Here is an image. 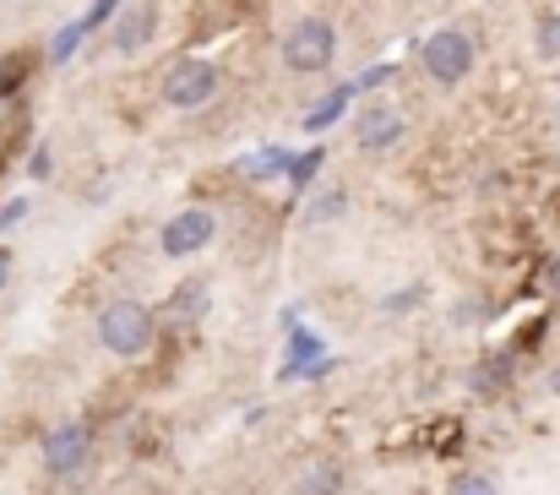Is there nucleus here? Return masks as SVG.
<instances>
[{
  "mask_svg": "<svg viewBox=\"0 0 560 495\" xmlns=\"http://www.w3.org/2000/svg\"><path fill=\"white\" fill-rule=\"evenodd\" d=\"M98 337H104L109 354L131 359V354H142V348L153 343V311L137 306V300H115V306H104V316H98Z\"/></svg>",
  "mask_w": 560,
  "mask_h": 495,
  "instance_id": "1",
  "label": "nucleus"
},
{
  "mask_svg": "<svg viewBox=\"0 0 560 495\" xmlns=\"http://www.w3.org/2000/svg\"><path fill=\"white\" fill-rule=\"evenodd\" d=\"M332 55H338V33H332V22H322V16L294 22L289 38H283V66H289V71H305V77H311V71H327Z\"/></svg>",
  "mask_w": 560,
  "mask_h": 495,
  "instance_id": "2",
  "label": "nucleus"
},
{
  "mask_svg": "<svg viewBox=\"0 0 560 495\" xmlns=\"http://www.w3.org/2000/svg\"><path fill=\"white\" fill-rule=\"evenodd\" d=\"M424 71L435 77V82H463L468 77V66H474V38L463 33V27H441V33H430L424 38Z\"/></svg>",
  "mask_w": 560,
  "mask_h": 495,
  "instance_id": "3",
  "label": "nucleus"
},
{
  "mask_svg": "<svg viewBox=\"0 0 560 495\" xmlns=\"http://www.w3.org/2000/svg\"><path fill=\"white\" fill-rule=\"evenodd\" d=\"M212 88H218V71H212L207 60H180V66L164 77V104H175V110H201V104L212 99Z\"/></svg>",
  "mask_w": 560,
  "mask_h": 495,
  "instance_id": "4",
  "label": "nucleus"
},
{
  "mask_svg": "<svg viewBox=\"0 0 560 495\" xmlns=\"http://www.w3.org/2000/svg\"><path fill=\"white\" fill-rule=\"evenodd\" d=\"M212 234H218V218L207 207H190V212L164 223V256H196Z\"/></svg>",
  "mask_w": 560,
  "mask_h": 495,
  "instance_id": "5",
  "label": "nucleus"
},
{
  "mask_svg": "<svg viewBox=\"0 0 560 495\" xmlns=\"http://www.w3.org/2000/svg\"><path fill=\"white\" fill-rule=\"evenodd\" d=\"M88 425L82 419H71V425H55L49 430V441H44V463H49V474H71L82 458H88Z\"/></svg>",
  "mask_w": 560,
  "mask_h": 495,
  "instance_id": "6",
  "label": "nucleus"
},
{
  "mask_svg": "<svg viewBox=\"0 0 560 495\" xmlns=\"http://www.w3.org/2000/svg\"><path fill=\"white\" fill-rule=\"evenodd\" d=\"M153 27H159V11L148 5V0H137V5H126L120 16H115V49H142L148 38H153Z\"/></svg>",
  "mask_w": 560,
  "mask_h": 495,
  "instance_id": "7",
  "label": "nucleus"
},
{
  "mask_svg": "<svg viewBox=\"0 0 560 495\" xmlns=\"http://www.w3.org/2000/svg\"><path fill=\"white\" fill-rule=\"evenodd\" d=\"M397 137H402V115H392V110H371L360 120V148L365 153H386Z\"/></svg>",
  "mask_w": 560,
  "mask_h": 495,
  "instance_id": "8",
  "label": "nucleus"
},
{
  "mask_svg": "<svg viewBox=\"0 0 560 495\" xmlns=\"http://www.w3.org/2000/svg\"><path fill=\"white\" fill-rule=\"evenodd\" d=\"M338 491H343V474H338V463H327V458L305 463V474H300V485H294V495H338Z\"/></svg>",
  "mask_w": 560,
  "mask_h": 495,
  "instance_id": "9",
  "label": "nucleus"
},
{
  "mask_svg": "<svg viewBox=\"0 0 560 495\" xmlns=\"http://www.w3.org/2000/svg\"><path fill=\"white\" fill-rule=\"evenodd\" d=\"M354 93H360V88H338L332 99H322V104H316V110L305 115V126H311V131H327V126H332V120H338V115L349 110V99H354Z\"/></svg>",
  "mask_w": 560,
  "mask_h": 495,
  "instance_id": "10",
  "label": "nucleus"
},
{
  "mask_svg": "<svg viewBox=\"0 0 560 495\" xmlns=\"http://www.w3.org/2000/svg\"><path fill=\"white\" fill-rule=\"evenodd\" d=\"M201 311H207V289H201V284H180L175 300H170V316H175V322H196Z\"/></svg>",
  "mask_w": 560,
  "mask_h": 495,
  "instance_id": "11",
  "label": "nucleus"
},
{
  "mask_svg": "<svg viewBox=\"0 0 560 495\" xmlns=\"http://www.w3.org/2000/svg\"><path fill=\"white\" fill-rule=\"evenodd\" d=\"M316 169H322V148H311V153H300V159H289V174H294V191H305Z\"/></svg>",
  "mask_w": 560,
  "mask_h": 495,
  "instance_id": "12",
  "label": "nucleus"
},
{
  "mask_svg": "<svg viewBox=\"0 0 560 495\" xmlns=\"http://www.w3.org/2000/svg\"><path fill=\"white\" fill-rule=\"evenodd\" d=\"M82 33H88L82 22L60 27V33H55V49H49V55H55V60H71V55H77V44H82Z\"/></svg>",
  "mask_w": 560,
  "mask_h": 495,
  "instance_id": "13",
  "label": "nucleus"
},
{
  "mask_svg": "<svg viewBox=\"0 0 560 495\" xmlns=\"http://www.w3.org/2000/svg\"><path fill=\"white\" fill-rule=\"evenodd\" d=\"M539 55H550V60L560 55V11H550V16L539 22Z\"/></svg>",
  "mask_w": 560,
  "mask_h": 495,
  "instance_id": "14",
  "label": "nucleus"
},
{
  "mask_svg": "<svg viewBox=\"0 0 560 495\" xmlns=\"http://www.w3.org/2000/svg\"><path fill=\"white\" fill-rule=\"evenodd\" d=\"M22 77H27V60H0V99H5V93H16V88H22Z\"/></svg>",
  "mask_w": 560,
  "mask_h": 495,
  "instance_id": "15",
  "label": "nucleus"
},
{
  "mask_svg": "<svg viewBox=\"0 0 560 495\" xmlns=\"http://www.w3.org/2000/svg\"><path fill=\"white\" fill-rule=\"evenodd\" d=\"M272 169H289V153H283V148H272V153H261V159H256V164L245 169V174H272Z\"/></svg>",
  "mask_w": 560,
  "mask_h": 495,
  "instance_id": "16",
  "label": "nucleus"
},
{
  "mask_svg": "<svg viewBox=\"0 0 560 495\" xmlns=\"http://www.w3.org/2000/svg\"><path fill=\"white\" fill-rule=\"evenodd\" d=\"M22 218H27V196L5 202V212H0V229H11V223H22Z\"/></svg>",
  "mask_w": 560,
  "mask_h": 495,
  "instance_id": "17",
  "label": "nucleus"
},
{
  "mask_svg": "<svg viewBox=\"0 0 560 495\" xmlns=\"http://www.w3.org/2000/svg\"><path fill=\"white\" fill-rule=\"evenodd\" d=\"M452 495H495V485H490V480H457Z\"/></svg>",
  "mask_w": 560,
  "mask_h": 495,
  "instance_id": "18",
  "label": "nucleus"
},
{
  "mask_svg": "<svg viewBox=\"0 0 560 495\" xmlns=\"http://www.w3.org/2000/svg\"><path fill=\"white\" fill-rule=\"evenodd\" d=\"M338 212H343V196H322V202H316V212H311V218H316V223H322V218H338Z\"/></svg>",
  "mask_w": 560,
  "mask_h": 495,
  "instance_id": "19",
  "label": "nucleus"
},
{
  "mask_svg": "<svg viewBox=\"0 0 560 495\" xmlns=\"http://www.w3.org/2000/svg\"><path fill=\"white\" fill-rule=\"evenodd\" d=\"M545 289H550V295H556V300H560V262H556V267H550V273H545Z\"/></svg>",
  "mask_w": 560,
  "mask_h": 495,
  "instance_id": "20",
  "label": "nucleus"
},
{
  "mask_svg": "<svg viewBox=\"0 0 560 495\" xmlns=\"http://www.w3.org/2000/svg\"><path fill=\"white\" fill-rule=\"evenodd\" d=\"M5 278H11V256L0 251V289H5Z\"/></svg>",
  "mask_w": 560,
  "mask_h": 495,
  "instance_id": "21",
  "label": "nucleus"
},
{
  "mask_svg": "<svg viewBox=\"0 0 560 495\" xmlns=\"http://www.w3.org/2000/svg\"><path fill=\"white\" fill-rule=\"evenodd\" d=\"M98 5H109V11H115V5H120V0H98Z\"/></svg>",
  "mask_w": 560,
  "mask_h": 495,
  "instance_id": "22",
  "label": "nucleus"
}]
</instances>
